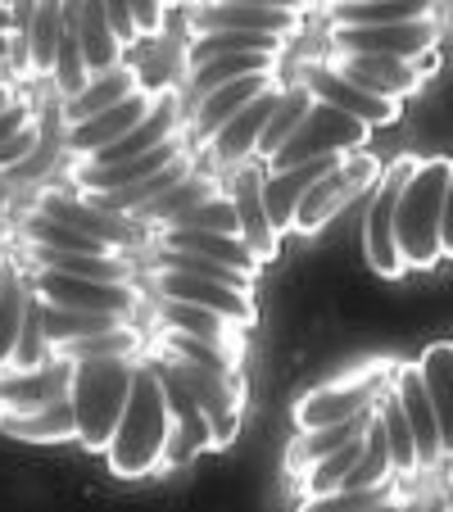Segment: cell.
<instances>
[{
	"label": "cell",
	"mask_w": 453,
	"mask_h": 512,
	"mask_svg": "<svg viewBox=\"0 0 453 512\" xmlns=\"http://www.w3.org/2000/svg\"><path fill=\"white\" fill-rule=\"evenodd\" d=\"M105 14H109V28H114L118 46H136L141 32H136V14H132V0H105Z\"/></svg>",
	"instance_id": "c3c4849f"
},
{
	"label": "cell",
	"mask_w": 453,
	"mask_h": 512,
	"mask_svg": "<svg viewBox=\"0 0 453 512\" xmlns=\"http://www.w3.org/2000/svg\"><path fill=\"white\" fill-rule=\"evenodd\" d=\"M159 354H164V349H159ZM164 358H168V368L177 372V381L195 395L200 413L209 417L213 449H227L236 440V431H241V399H245L241 386H236V372H209V368L191 363V358H177V354H164Z\"/></svg>",
	"instance_id": "52a82bcc"
},
{
	"label": "cell",
	"mask_w": 453,
	"mask_h": 512,
	"mask_svg": "<svg viewBox=\"0 0 453 512\" xmlns=\"http://www.w3.org/2000/svg\"><path fill=\"white\" fill-rule=\"evenodd\" d=\"M417 372H422V386H426V395H431L435 422H440L444 458H453V340H435V345H426Z\"/></svg>",
	"instance_id": "484cf974"
},
{
	"label": "cell",
	"mask_w": 453,
	"mask_h": 512,
	"mask_svg": "<svg viewBox=\"0 0 453 512\" xmlns=\"http://www.w3.org/2000/svg\"><path fill=\"white\" fill-rule=\"evenodd\" d=\"M37 118H32V109L28 105H14V109H5L0 114V141H10V136H19L23 127H32Z\"/></svg>",
	"instance_id": "f907efd6"
},
{
	"label": "cell",
	"mask_w": 453,
	"mask_h": 512,
	"mask_svg": "<svg viewBox=\"0 0 453 512\" xmlns=\"http://www.w3.org/2000/svg\"><path fill=\"white\" fill-rule=\"evenodd\" d=\"M159 318H164V327L191 331V336L213 340V345L236 349V354H241V336H236V331H245V327H236V322L227 318V313H218V309L186 304V300H159Z\"/></svg>",
	"instance_id": "f546056e"
},
{
	"label": "cell",
	"mask_w": 453,
	"mask_h": 512,
	"mask_svg": "<svg viewBox=\"0 0 453 512\" xmlns=\"http://www.w3.org/2000/svg\"><path fill=\"white\" fill-rule=\"evenodd\" d=\"M155 245L159 250H191V254H209V259L236 263L245 272H259L263 263L250 254V245L241 236L227 232H195V227H155Z\"/></svg>",
	"instance_id": "4316f807"
},
{
	"label": "cell",
	"mask_w": 453,
	"mask_h": 512,
	"mask_svg": "<svg viewBox=\"0 0 453 512\" xmlns=\"http://www.w3.org/2000/svg\"><path fill=\"white\" fill-rule=\"evenodd\" d=\"M150 368H155L159 386H164V399H168V454H164V467H186V463H195L204 449H213V426H209V417L200 413L195 395L177 381V372L168 368L164 354H159Z\"/></svg>",
	"instance_id": "30bf717a"
},
{
	"label": "cell",
	"mask_w": 453,
	"mask_h": 512,
	"mask_svg": "<svg viewBox=\"0 0 453 512\" xmlns=\"http://www.w3.org/2000/svg\"><path fill=\"white\" fill-rule=\"evenodd\" d=\"M309 109H313V91L304 87V82H295V87H286V96H281V105L272 109L268 127H263L259 145H254V155H259V164H263V159H272V155H277V150H281V145H286L290 136L299 132V123L309 118Z\"/></svg>",
	"instance_id": "d6a6232c"
},
{
	"label": "cell",
	"mask_w": 453,
	"mask_h": 512,
	"mask_svg": "<svg viewBox=\"0 0 453 512\" xmlns=\"http://www.w3.org/2000/svg\"><path fill=\"white\" fill-rule=\"evenodd\" d=\"M367 413H372V408H363V413H354V417H340V422H327V426H304L286 449V467L299 476L304 467L318 463V458L336 454L345 440H354V435L367 431Z\"/></svg>",
	"instance_id": "83f0119b"
},
{
	"label": "cell",
	"mask_w": 453,
	"mask_h": 512,
	"mask_svg": "<svg viewBox=\"0 0 453 512\" xmlns=\"http://www.w3.org/2000/svg\"><path fill=\"white\" fill-rule=\"evenodd\" d=\"M340 159H345V155H318V159H309V164L268 168V173H263V204H268V218H272V227H277V232H290L295 204L304 200V191H309L322 173H331Z\"/></svg>",
	"instance_id": "7402d4cb"
},
{
	"label": "cell",
	"mask_w": 453,
	"mask_h": 512,
	"mask_svg": "<svg viewBox=\"0 0 453 512\" xmlns=\"http://www.w3.org/2000/svg\"><path fill=\"white\" fill-rule=\"evenodd\" d=\"M32 14H37V0H10V41H14V59H10V64H23V68H28Z\"/></svg>",
	"instance_id": "7dc6e473"
},
{
	"label": "cell",
	"mask_w": 453,
	"mask_h": 512,
	"mask_svg": "<svg viewBox=\"0 0 453 512\" xmlns=\"http://www.w3.org/2000/svg\"><path fill=\"white\" fill-rule=\"evenodd\" d=\"M381 381H386V368H372L363 377H349L340 386H318L295 404V426H327L340 422V417H354L363 408H372V399L381 395Z\"/></svg>",
	"instance_id": "4fadbf2b"
},
{
	"label": "cell",
	"mask_w": 453,
	"mask_h": 512,
	"mask_svg": "<svg viewBox=\"0 0 453 512\" xmlns=\"http://www.w3.org/2000/svg\"><path fill=\"white\" fill-rule=\"evenodd\" d=\"M155 100H159V96H150V91L141 87V91H132V96H123L118 105L100 109V114L87 118V123L68 127V150H73V155H87V150H100V145H109V141H118V136H127L145 114H150V109H155Z\"/></svg>",
	"instance_id": "603a6c76"
},
{
	"label": "cell",
	"mask_w": 453,
	"mask_h": 512,
	"mask_svg": "<svg viewBox=\"0 0 453 512\" xmlns=\"http://www.w3.org/2000/svg\"><path fill=\"white\" fill-rule=\"evenodd\" d=\"M168 227H195V232H227V236H241V218H236V200L232 195H213V200L195 204L186 209L182 218H173Z\"/></svg>",
	"instance_id": "f6af8a7d"
},
{
	"label": "cell",
	"mask_w": 453,
	"mask_h": 512,
	"mask_svg": "<svg viewBox=\"0 0 453 512\" xmlns=\"http://www.w3.org/2000/svg\"><path fill=\"white\" fill-rule=\"evenodd\" d=\"M164 454H168V399H164L155 368L136 363L132 395H127L118 431L105 449L109 472L118 481H141L150 472H164Z\"/></svg>",
	"instance_id": "6da1fadb"
},
{
	"label": "cell",
	"mask_w": 453,
	"mask_h": 512,
	"mask_svg": "<svg viewBox=\"0 0 453 512\" xmlns=\"http://www.w3.org/2000/svg\"><path fill=\"white\" fill-rule=\"evenodd\" d=\"M213 195H218V186H213L209 177H195V173H191V177H182L177 186H168V191L159 195V200H150L145 209H136L132 218L150 223V232H155V227H168L173 218H182L186 209H195V204L213 200Z\"/></svg>",
	"instance_id": "836d02e7"
},
{
	"label": "cell",
	"mask_w": 453,
	"mask_h": 512,
	"mask_svg": "<svg viewBox=\"0 0 453 512\" xmlns=\"http://www.w3.org/2000/svg\"><path fill=\"white\" fill-rule=\"evenodd\" d=\"M37 213H46V218H59V223H68V227H78V232L96 236V241H105L109 250H123V245H132V227L123 223V213H105V209H96L91 200H73V195L46 191L37 200Z\"/></svg>",
	"instance_id": "cb8c5ba5"
},
{
	"label": "cell",
	"mask_w": 453,
	"mask_h": 512,
	"mask_svg": "<svg viewBox=\"0 0 453 512\" xmlns=\"http://www.w3.org/2000/svg\"><path fill=\"white\" fill-rule=\"evenodd\" d=\"M232 50H272V55H281V50H286V37H272V32L213 28V32H195L186 59H191V68H195V64H204V59H213V55H232Z\"/></svg>",
	"instance_id": "74e56055"
},
{
	"label": "cell",
	"mask_w": 453,
	"mask_h": 512,
	"mask_svg": "<svg viewBox=\"0 0 453 512\" xmlns=\"http://www.w3.org/2000/svg\"><path fill=\"white\" fill-rule=\"evenodd\" d=\"M390 494H386V485H367V490H331V494H322V499H313L309 508H381Z\"/></svg>",
	"instance_id": "bcb514c9"
},
{
	"label": "cell",
	"mask_w": 453,
	"mask_h": 512,
	"mask_svg": "<svg viewBox=\"0 0 453 512\" xmlns=\"http://www.w3.org/2000/svg\"><path fill=\"white\" fill-rule=\"evenodd\" d=\"M277 59L272 50H232V55H213L204 64L191 68V91L204 96V91L222 87V82H236V78H250V73H277Z\"/></svg>",
	"instance_id": "1f68e13d"
},
{
	"label": "cell",
	"mask_w": 453,
	"mask_h": 512,
	"mask_svg": "<svg viewBox=\"0 0 453 512\" xmlns=\"http://www.w3.org/2000/svg\"><path fill=\"white\" fill-rule=\"evenodd\" d=\"M159 300H186V304H204V309H218L236 322V327H259V304H254V290H236L222 286L209 277H191V272H173V268H155L150 272Z\"/></svg>",
	"instance_id": "7c38bea8"
},
{
	"label": "cell",
	"mask_w": 453,
	"mask_h": 512,
	"mask_svg": "<svg viewBox=\"0 0 453 512\" xmlns=\"http://www.w3.org/2000/svg\"><path fill=\"white\" fill-rule=\"evenodd\" d=\"M59 37H64V0H37L32 14V37H28V68L50 78L59 59Z\"/></svg>",
	"instance_id": "e575fe53"
},
{
	"label": "cell",
	"mask_w": 453,
	"mask_h": 512,
	"mask_svg": "<svg viewBox=\"0 0 453 512\" xmlns=\"http://www.w3.org/2000/svg\"><path fill=\"white\" fill-rule=\"evenodd\" d=\"M453 159L431 155L417 159V168L408 173L404 191L395 204V245L404 268H435L444 259L440 250V213H444V186H449Z\"/></svg>",
	"instance_id": "7a4b0ae2"
},
{
	"label": "cell",
	"mask_w": 453,
	"mask_h": 512,
	"mask_svg": "<svg viewBox=\"0 0 453 512\" xmlns=\"http://www.w3.org/2000/svg\"><path fill=\"white\" fill-rule=\"evenodd\" d=\"M435 10L440 0H331L327 23H417Z\"/></svg>",
	"instance_id": "4dcf8cb0"
},
{
	"label": "cell",
	"mask_w": 453,
	"mask_h": 512,
	"mask_svg": "<svg viewBox=\"0 0 453 512\" xmlns=\"http://www.w3.org/2000/svg\"><path fill=\"white\" fill-rule=\"evenodd\" d=\"M82 50H87L91 78L118 64V50H123V46H118L114 28H109L105 0H82Z\"/></svg>",
	"instance_id": "60d3db41"
},
{
	"label": "cell",
	"mask_w": 453,
	"mask_h": 512,
	"mask_svg": "<svg viewBox=\"0 0 453 512\" xmlns=\"http://www.w3.org/2000/svg\"><path fill=\"white\" fill-rule=\"evenodd\" d=\"M132 14L141 37H159L164 32V0H132Z\"/></svg>",
	"instance_id": "681fc988"
},
{
	"label": "cell",
	"mask_w": 453,
	"mask_h": 512,
	"mask_svg": "<svg viewBox=\"0 0 453 512\" xmlns=\"http://www.w3.org/2000/svg\"><path fill=\"white\" fill-rule=\"evenodd\" d=\"M372 408H376V417H381V426H386L395 476H413L417 472V440H413V426H408V413H404V404H399V395H376Z\"/></svg>",
	"instance_id": "f35d334b"
},
{
	"label": "cell",
	"mask_w": 453,
	"mask_h": 512,
	"mask_svg": "<svg viewBox=\"0 0 453 512\" xmlns=\"http://www.w3.org/2000/svg\"><path fill=\"white\" fill-rule=\"evenodd\" d=\"M0 32H10V0H0Z\"/></svg>",
	"instance_id": "11a10c76"
},
{
	"label": "cell",
	"mask_w": 453,
	"mask_h": 512,
	"mask_svg": "<svg viewBox=\"0 0 453 512\" xmlns=\"http://www.w3.org/2000/svg\"><path fill=\"white\" fill-rule=\"evenodd\" d=\"M28 281L23 272L14 268H0V372L10 368L14 345H19V327H23V309H28Z\"/></svg>",
	"instance_id": "8d00e7d4"
},
{
	"label": "cell",
	"mask_w": 453,
	"mask_h": 512,
	"mask_svg": "<svg viewBox=\"0 0 453 512\" xmlns=\"http://www.w3.org/2000/svg\"><path fill=\"white\" fill-rule=\"evenodd\" d=\"M73 386V363L68 358H50L41 368H5L0 372V408H14V413H32V408H46L50 399L68 395Z\"/></svg>",
	"instance_id": "ac0fdd59"
},
{
	"label": "cell",
	"mask_w": 453,
	"mask_h": 512,
	"mask_svg": "<svg viewBox=\"0 0 453 512\" xmlns=\"http://www.w3.org/2000/svg\"><path fill=\"white\" fill-rule=\"evenodd\" d=\"M46 304L59 309H87V313H114V318H132L141 309V295H136L127 281H91V277H68L55 268H37V286H32Z\"/></svg>",
	"instance_id": "8fae6325"
},
{
	"label": "cell",
	"mask_w": 453,
	"mask_h": 512,
	"mask_svg": "<svg viewBox=\"0 0 453 512\" xmlns=\"http://www.w3.org/2000/svg\"><path fill=\"white\" fill-rule=\"evenodd\" d=\"M222 5H272V10H299L304 14V0H222Z\"/></svg>",
	"instance_id": "f5cc1de1"
},
{
	"label": "cell",
	"mask_w": 453,
	"mask_h": 512,
	"mask_svg": "<svg viewBox=\"0 0 453 512\" xmlns=\"http://www.w3.org/2000/svg\"><path fill=\"white\" fill-rule=\"evenodd\" d=\"M440 250H444V259H453V173H449V186H444V213H440Z\"/></svg>",
	"instance_id": "816d5d0a"
},
{
	"label": "cell",
	"mask_w": 453,
	"mask_h": 512,
	"mask_svg": "<svg viewBox=\"0 0 453 512\" xmlns=\"http://www.w3.org/2000/svg\"><path fill=\"white\" fill-rule=\"evenodd\" d=\"M0 241H5V213H0Z\"/></svg>",
	"instance_id": "9f6ffc18"
},
{
	"label": "cell",
	"mask_w": 453,
	"mask_h": 512,
	"mask_svg": "<svg viewBox=\"0 0 453 512\" xmlns=\"http://www.w3.org/2000/svg\"><path fill=\"white\" fill-rule=\"evenodd\" d=\"M41 327H46L50 345H64V340H78V336H96V331L123 327V318H114V313H87V309H59V304L41 300Z\"/></svg>",
	"instance_id": "ab89813d"
},
{
	"label": "cell",
	"mask_w": 453,
	"mask_h": 512,
	"mask_svg": "<svg viewBox=\"0 0 453 512\" xmlns=\"http://www.w3.org/2000/svg\"><path fill=\"white\" fill-rule=\"evenodd\" d=\"M41 363H50V340H46V327H41V295L28 290V309H23V327H19V345H14L10 368L28 372V368H41Z\"/></svg>",
	"instance_id": "ee69618b"
},
{
	"label": "cell",
	"mask_w": 453,
	"mask_h": 512,
	"mask_svg": "<svg viewBox=\"0 0 453 512\" xmlns=\"http://www.w3.org/2000/svg\"><path fill=\"white\" fill-rule=\"evenodd\" d=\"M182 5H186V0H182Z\"/></svg>",
	"instance_id": "680465c9"
},
{
	"label": "cell",
	"mask_w": 453,
	"mask_h": 512,
	"mask_svg": "<svg viewBox=\"0 0 453 512\" xmlns=\"http://www.w3.org/2000/svg\"><path fill=\"white\" fill-rule=\"evenodd\" d=\"M417 168L413 155H399L395 164L381 173V182L372 186V204L363 213V259L372 263V272L381 277H404V259H399V245H395V204H399V191H404L408 173Z\"/></svg>",
	"instance_id": "8992f818"
},
{
	"label": "cell",
	"mask_w": 453,
	"mask_h": 512,
	"mask_svg": "<svg viewBox=\"0 0 453 512\" xmlns=\"http://www.w3.org/2000/svg\"><path fill=\"white\" fill-rule=\"evenodd\" d=\"M164 354L191 358V363H200V368H209V372H236V358H241L236 349H222V345H213V340H200L177 327L164 331Z\"/></svg>",
	"instance_id": "7bdbcfd3"
},
{
	"label": "cell",
	"mask_w": 453,
	"mask_h": 512,
	"mask_svg": "<svg viewBox=\"0 0 453 512\" xmlns=\"http://www.w3.org/2000/svg\"><path fill=\"white\" fill-rule=\"evenodd\" d=\"M381 173H386V168H381V159H376L367 145L363 150H349L331 173H322L318 182L304 191V200L295 204V218H290V232H299V236L322 232L336 213H345L358 195L372 191V186L381 182Z\"/></svg>",
	"instance_id": "277c9868"
},
{
	"label": "cell",
	"mask_w": 453,
	"mask_h": 512,
	"mask_svg": "<svg viewBox=\"0 0 453 512\" xmlns=\"http://www.w3.org/2000/svg\"><path fill=\"white\" fill-rule=\"evenodd\" d=\"M331 68L354 87L372 91L381 100H404L422 87L426 68H435V50L417 59H395V55H358V50H331Z\"/></svg>",
	"instance_id": "9c48e42d"
},
{
	"label": "cell",
	"mask_w": 453,
	"mask_h": 512,
	"mask_svg": "<svg viewBox=\"0 0 453 512\" xmlns=\"http://www.w3.org/2000/svg\"><path fill=\"white\" fill-rule=\"evenodd\" d=\"M132 91H141V78H136L132 68H118V64L105 68V73H96L78 96L64 100V127L87 123V118H96L100 109H109V105H118L123 96H132Z\"/></svg>",
	"instance_id": "f1b7e54d"
},
{
	"label": "cell",
	"mask_w": 453,
	"mask_h": 512,
	"mask_svg": "<svg viewBox=\"0 0 453 512\" xmlns=\"http://www.w3.org/2000/svg\"><path fill=\"white\" fill-rule=\"evenodd\" d=\"M195 32L213 28H236V32H272V37H299L304 32V14L299 10H272V5H222V0H204L200 10H191Z\"/></svg>",
	"instance_id": "e0dca14e"
},
{
	"label": "cell",
	"mask_w": 453,
	"mask_h": 512,
	"mask_svg": "<svg viewBox=\"0 0 453 512\" xmlns=\"http://www.w3.org/2000/svg\"><path fill=\"white\" fill-rule=\"evenodd\" d=\"M164 5H182V0H164Z\"/></svg>",
	"instance_id": "6f0895ef"
},
{
	"label": "cell",
	"mask_w": 453,
	"mask_h": 512,
	"mask_svg": "<svg viewBox=\"0 0 453 512\" xmlns=\"http://www.w3.org/2000/svg\"><path fill=\"white\" fill-rule=\"evenodd\" d=\"M263 173H268L263 164L241 168L227 195L236 200V218H241V241L250 245V254H254L259 263H277V259H281V232L272 227L268 204H263Z\"/></svg>",
	"instance_id": "9a60e30c"
},
{
	"label": "cell",
	"mask_w": 453,
	"mask_h": 512,
	"mask_svg": "<svg viewBox=\"0 0 453 512\" xmlns=\"http://www.w3.org/2000/svg\"><path fill=\"white\" fill-rule=\"evenodd\" d=\"M281 96H286V82H268L241 114L227 118V123L204 141L209 145V155H213V164H241V159H250L254 145H259V136H263V127H268V118H272V109L281 105Z\"/></svg>",
	"instance_id": "5bb4252c"
},
{
	"label": "cell",
	"mask_w": 453,
	"mask_h": 512,
	"mask_svg": "<svg viewBox=\"0 0 453 512\" xmlns=\"http://www.w3.org/2000/svg\"><path fill=\"white\" fill-rule=\"evenodd\" d=\"M277 78V73H250V78H236V82H222V87H213V91H204L200 96V105H195V123H191V141H209L213 132H218L222 123L232 114H241L245 105H250L254 96H259L268 82Z\"/></svg>",
	"instance_id": "d4e9b609"
},
{
	"label": "cell",
	"mask_w": 453,
	"mask_h": 512,
	"mask_svg": "<svg viewBox=\"0 0 453 512\" xmlns=\"http://www.w3.org/2000/svg\"><path fill=\"white\" fill-rule=\"evenodd\" d=\"M186 150H191V136L177 132V136H168L164 145H155V150H145V155H136V159H123V164H105V168L73 164V182H78L82 191H118V186H132V182H141V177L168 168L173 159H182Z\"/></svg>",
	"instance_id": "d6986e66"
},
{
	"label": "cell",
	"mask_w": 453,
	"mask_h": 512,
	"mask_svg": "<svg viewBox=\"0 0 453 512\" xmlns=\"http://www.w3.org/2000/svg\"><path fill=\"white\" fill-rule=\"evenodd\" d=\"M159 268L191 272V277H209V281H222V286H236V290H254V272L236 268V263L209 259V254H191V250H159Z\"/></svg>",
	"instance_id": "b9f144b4"
},
{
	"label": "cell",
	"mask_w": 453,
	"mask_h": 512,
	"mask_svg": "<svg viewBox=\"0 0 453 512\" xmlns=\"http://www.w3.org/2000/svg\"><path fill=\"white\" fill-rule=\"evenodd\" d=\"M395 395L408 413V426H413V440H417V472H431V467L444 463V445H440V422H435V408L431 395L422 386V372L413 368H395Z\"/></svg>",
	"instance_id": "ffe728a7"
},
{
	"label": "cell",
	"mask_w": 453,
	"mask_h": 512,
	"mask_svg": "<svg viewBox=\"0 0 453 512\" xmlns=\"http://www.w3.org/2000/svg\"><path fill=\"white\" fill-rule=\"evenodd\" d=\"M19 105V96H14V87L5 78H0V114H5V109H14Z\"/></svg>",
	"instance_id": "db71d44e"
},
{
	"label": "cell",
	"mask_w": 453,
	"mask_h": 512,
	"mask_svg": "<svg viewBox=\"0 0 453 512\" xmlns=\"http://www.w3.org/2000/svg\"><path fill=\"white\" fill-rule=\"evenodd\" d=\"M304 87L313 91V100H327V105H336V109H345V114H354V118H363L367 127H395L399 118H404V100H381V96H372V91H363V87H354L349 78H340L336 68H313L309 78H304Z\"/></svg>",
	"instance_id": "2e32d148"
},
{
	"label": "cell",
	"mask_w": 453,
	"mask_h": 512,
	"mask_svg": "<svg viewBox=\"0 0 453 512\" xmlns=\"http://www.w3.org/2000/svg\"><path fill=\"white\" fill-rule=\"evenodd\" d=\"M331 50H358V55H395L417 59L435 50L440 41V23L417 19V23H327Z\"/></svg>",
	"instance_id": "ba28073f"
},
{
	"label": "cell",
	"mask_w": 453,
	"mask_h": 512,
	"mask_svg": "<svg viewBox=\"0 0 453 512\" xmlns=\"http://www.w3.org/2000/svg\"><path fill=\"white\" fill-rule=\"evenodd\" d=\"M132 377L136 363L132 358H87V363H73V413H78V440L96 454H105L109 440L118 431V417L127 408L132 395Z\"/></svg>",
	"instance_id": "3957f363"
},
{
	"label": "cell",
	"mask_w": 453,
	"mask_h": 512,
	"mask_svg": "<svg viewBox=\"0 0 453 512\" xmlns=\"http://www.w3.org/2000/svg\"><path fill=\"white\" fill-rule=\"evenodd\" d=\"M141 349V331L123 327L114 331H96V336H78L64 345H50V358H68V363H87V358H136Z\"/></svg>",
	"instance_id": "d590c367"
},
{
	"label": "cell",
	"mask_w": 453,
	"mask_h": 512,
	"mask_svg": "<svg viewBox=\"0 0 453 512\" xmlns=\"http://www.w3.org/2000/svg\"><path fill=\"white\" fill-rule=\"evenodd\" d=\"M367 141H372V127H367L363 118L345 114V109L327 105V100H313L309 118L299 123V132L290 136L272 159H263V168H295L318 155H349V150H363Z\"/></svg>",
	"instance_id": "5b68a950"
},
{
	"label": "cell",
	"mask_w": 453,
	"mask_h": 512,
	"mask_svg": "<svg viewBox=\"0 0 453 512\" xmlns=\"http://www.w3.org/2000/svg\"><path fill=\"white\" fill-rule=\"evenodd\" d=\"M0 435L23 440V445H68L78 440V413H73V399L59 395L46 408H32V413H14V408H0Z\"/></svg>",
	"instance_id": "44dd1931"
}]
</instances>
